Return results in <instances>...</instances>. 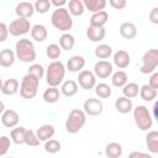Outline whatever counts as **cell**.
<instances>
[{
  "instance_id": "obj_1",
  "label": "cell",
  "mask_w": 158,
  "mask_h": 158,
  "mask_svg": "<svg viewBox=\"0 0 158 158\" xmlns=\"http://www.w3.org/2000/svg\"><path fill=\"white\" fill-rule=\"evenodd\" d=\"M44 75L47 84L49 86L57 88L63 83V79L65 77V65L60 60H53L48 64Z\"/></svg>"
},
{
  "instance_id": "obj_2",
  "label": "cell",
  "mask_w": 158,
  "mask_h": 158,
  "mask_svg": "<svg viewBox=\"0 0 158 158\" xmlns=\"http://www.w3.org/2000/svg\"><path fill=\"white\" fill-rule=\"evenodd\" d=\"M15 56L23 63H31L36 59V49L28 38H21L15 44Z\"/></svg>"
},
{
  "instance_id": "obj_3",
  "label": "cell",
  "mask_w": 158,
  "mask_h": 158,
  "mask_svg": "<svg viewBox=\"0 0 158 158\" xmlns=\"http://www.w3.org/2000/svg\"><path fill=\"white\" fill-rule=\"evenodd\" d=\"M51 22L52 25L62 31V32H67L72 28L73 26V20H72V16L68 12V10L65 7H60V9H56L53 12H52V16H51Z\"/></svg>"
},
{
  "instance_id": "obj_4",
  "label": "cell",
  "mask_w": 158,
  "mask_h": 158,
  "mask_svg": "<svg viewBox=\"0 0 158 158\" xmlns=\"http://www.w3.org/2000/svg\"><path fill=\"white\" fill-rule=\"evenodd\" d=\"M86 122V115L83 110L73 109L67 120H65V130L68 133H78Z\"/></svg>"
},
{
  "instance_id": "obj_5",
  "label": "cell",
  "mask_w": 158,
  "mask_h": 158,
  "mask_svg": "<svg viewBox=\"0 0 158 158\" xmlns=\"http://www.w3.org/2000/svg\"><path fill=\"white\" fill-rule=\"evenodd\" d=\"M133 120L141 131H148L153 125V116L143 105H138L133 109Z\"/></svg>"
},
{
  "instance_id": "obj_6",
  "label": "cell",
  "mask_w": 158,
  "mask_h": 158,
  "mask_svg": "<svg viewBox=\"0 0 158 158\" xmlns=\"http://www.w3.org/2000/svg\"><path fill=\"white\" fill-rule=\"evenodd\" d=\"M38 85H40V80L30 74H26L22 80H21V85H20V95L23 99H33L37 95L38 91Z\"/></svg>"
},
{
  "instance_id": "obj_7",
  "label": "cell",
  "mask_w": 158,
  "mask_h": 158,
  "mask_svg": "<svg viewBox=\"0 0 158 158\" xmlns=\"http://www.w3.org/2000/svg\"><path fill=\"white\" fill-rule=\"evenodd\" d=\"M158 67V51L156 48L148 49L142 56V65L139 72L142 74H152Z\"/></svg>"
},
{
  "instance_id": "obj_8",
  "label": "cell",
  "mask_w": 158,
  "mask_h": 158,
  "mask_svg": "<svg viewBox=\"0 0 158 158\" xmlns=\"http://www.w3.org/2000/svg\"><path fill=\"white\" fill-rule=\"evenodd\" d=\"M7 30H9V33H10L11 36H15V37L26 35V33L31 30L30 20L22 19V17H17L16 20H14V21L7 26Z\"/></svg>"
},
{
  "instance_id": "obj_9",
  "label": "cell",
  "mask_w": 158,
  "mask_h": 158,
  "mask_svg": "<svg viewBox=\"0 0 158 158\" xmlns=\"http://www.w3.org/2000/svg\"><path fill=\"white\" fill-rule=\"evenodd\" d=\"M78 84L81 89L84 90H91L95 88L96 85V77L94 75L93 72L83 69L81 72H79L78 75Z\"/></svg>"
},
{
  "instance_id": "obj_10",
  "label": "cell",
  "mask_w": 158,
  "mask_h": 158,
  "mask_svg": "<svg viewBox=\"0 0 158 158\" xmlns=\"http://www.w3.org/2000/svg\"><path fill=\"white\" fill-rule=\"evenodd\" d=\"M83 111L85 112V115L89 116H99L102 111H104V105L99 99L95 98H89L84 101L83 104Z\"/></svg>"
},
{
  "instance_id": "obj_11",
  "label": "cell",
  "mask_w": 158,
  "mask_h": 158,
  "mask_svg": "<svg viewBox=\"0 0 158 158\" xmlns=\"http://www.w3.org/2000/svg\"><path fill=\"white\" fill-rule=\"evenodd\" d=\"M114 72V67L112 63H110L109 60H99L95 63L94 65V75L101 79L109 78Z\"/></svg>"
},
{
  "instance_id": "obj_12",
  "label": "cell",
  "mask_w": 158,
  "mask_h": 158,
  "mask_svg": "<svg viewBox=\"0 0 158 158\" xmlns=\"http://www.w3.org/2000/svg\"><path fill=\"white\" fill-rule=\"evenodd\" d=\"M19 114L15 110H5L1 115V123L6 127V128H14L17 126L19 123Z\"/></svg>"
},
{
  "instance_id": "obj_13",
  "label": "cell",
  "mask_w": 158,
  "mask_h": 158,
  "mask_svg": "<svg viewBox=\"0 0 158 158\" xmlns=\"http://www.w3.org/2000/svg\"><path fill=\"white\" fill-rule=\"evenodd\" d=\"M15 12L19 17H22V19H27L31 17L33 14H35V7H33V4L32 2H28V1H22V2H19L15 7Z\"/></svg>"
},
{
  "instance_id": "obj_14",
  "label": "cell",
  "mask_w": 158,
  "mask_h": 158,
  "mask_svg": "<svg viewBox=\"0 0 158 158\" xmlns=\"http://www.w3.org/2000/svg\"><path fill=\"white\" fill-rule=\"evenodd\" d=\"M131 63V57L128 54V52L123 51V49H118L117 52L114 53V64L120 68V69H125L130 65Z\"/></svg>"
},
{
  "instance_id": "obj_15",
  "label": "cell",
  "mask_w": 158,
  "mask_h": 158,
  "mask_svg": "<svg viewBox=\"0 0 158 158\" xmlns=\"http://www.w3.org/2000/svg\"><path fill=\"white\" fill-rule=\"evenodd\" d=\"M84 65H85V58L83 56L77 54V56H73L68 59L65 69H68L72 73H77V72H81Z\"/></svg>"
},
{
  "instance_id": "obj_16",
  "label": "cell",
  "mask_w": 158,
  "mask_h": 158,
  "mask_svg": "<svg viewBox=\"0 0 158 158\" xmlns=\"http://www.w3.org/2000/svg\"><path fill=\"white\" fill-rule=\"evenodd\" d=\"M30 31H31L32 40H35L36 42H44L48 37V31H47V27L44 25L37 23V25L32 26Z\"/></svg>"
},
{
  "instance_id": "obj_17",
  "label": "cell",
  "mask_w": 158,
  "mask_h": 158,
  "mask_svg": "<svg viewBox=\"0 0 158 158\" xmlns=\"http://www.w3.org/2000/svg\"><path fill=\"white\" fill-rule=\"evenodd\" d=\"M19 88H20V83H19V80L15 79V78H10V79L2 81L1 93H2L4 95L11 96V95H15V94L19 91Z\"/></svg>"
},
{
  "instance_id": "obj_18",
  "label": "cell",
  "mask_w": 158,
  "mask_h": 158,
  "mask_svg": "<svg viewBox=\"0 0 158 158\" xmlns=\"http://www.w3.org/2000/svg\"><path fill=\"white\" fill-rule=\"evenodd\" d=\"M54 132H56L54 127L52 125L46 123V125H42L41 127L37 128L36 136H37V138H38L40 142H46V141L51 139L54 136Z\"/></svg>"
},
{
  "instance_id": "obj_19",
  "label": "cell",
  "mask_w": 158,
  "mask_h": 158,
  "mask_svg": "<svg viewBox=\"0 0 158 158\" xmlns=\"http://www.w3.org/2000/svg\"><path fill=\"white\" fill-rule=\"evenodd\" d=\"M118 31L121 37H123L125 40H132L137 36V28L132 22H122L120 25Z\"/></svg>"
},
{
  "instance_id": "obj_20",
  "label": "cell",
  "mask_w": 158,
  "mask_h": 158,
  "mask_svg": "<svg viewBox=\"0 0 158 158\" xmlns=\"http://www.w3.org/2000/svg\"><path fill=\"white\" fill-rule=\"evenodd\" d=\"M115 109L120 114H128L133 110V104L131 99H127L125 96H120L115 101Z\"/></svg>"
},
{
  "instance_id": "obj_21",
  "label": "cell",
  "mask_w": 158,
  "mask_h": 158,
  "mask_svg": "<svg viewBox=\"0 0 158 158\" xmlns=\"http://www.w3.org/2000/svg\"><path fill=\"white\" fill-rule=\"evenodd\" d=\"M106 35V31L104 27H93L89 26L86 28V37L89 38V41L91 42H100L104 40Z\"/></svg>"
},
{
  "instance_id": "obj_22",
  "label": "cell",
  "mask_w": 158,
  "mask_h": 158,
  "mask_svg": "<svg viewBox=\"0 0 158 158\" xmlns=\"http://www.w3.org/2000/svg\"><path fill=\"white\" fill-rule=\"evenodd\" d=\"M15 52L9 49V48H4L2 51H0V67L4 68H10L14 63H15Z\"/></svg>"
},
{
  "instance_id": "obj_23",
  "label": "cell",
  "mask_w": 158,
  "mask_h": 158,
  "mask_svg": "<svg viewBox=\"0 0 158 158\" xmlns=\"http://www.w3.org/2000/svg\"><path fill=\"white\" fill-rule=\"evenodd\" d=\"M109 20V14L102 10V11H99V12H95L91 15L90 17V25L89 26H93V27H104L106 25Z\"/></svg>"
},
{
  "instance_id": "obj_24",
  "label": "cell",
  "mask_w": 158,
  "mask_h": 158,
  "mask_svg": "<svg viewBox=\"0 0 158 158\" xmlns=\"http://www.w3.org/2000/svg\"><path fill=\"white\" fill-rule=\"evenodd\" d=\"M123 153V148L117 142H110L105 147V156L107 158H120Z\"/></svg>"
},
{
  "instance_id": "obj_25",
  "label": "cell",
  "mask_w": 158,
  "mask_h": 158,
  "mask_svg": "<svg viewBox=\"0 0 158 158\" xmlns=\"http://www.w3.org/2000/svg\"><path fill=\"white\" fill-rule=\"evenodd\" d=\"M60 93L67 96V98H72L78 93V83L75 80H65L60 85Z\"/></svg>"
},
{
  "instance_id": "obj_26",
  "label": "cell",
  "mask_w": 158,
  "mask_h": 158,
  "mask_svg": "<svg viewBox=\"0 0 158 158\" xmlns=\"http://www.w3.org/2000/svg\"><path fill=\"white\" fill-rule=\"evenodd\" d=\"M146 144L148 147V151L153 154L158 153V132L157 131H149L146 136Z\"/></svg>"
},
{
  "instance_id": "obj_27",
  "label": "cell",
  "mask_w": 158,
  "mask_h": 158,
  "mask_svg": "<svg viewBox=\"0 0 158 158\" xmlns=\"http://www.w3.org/2000/svg\"><path fill=\"white\" fill-rule=\"evenodd\" d=\"M83 4H84V7L86 10L95 14V12L102 11L107 2H106V0H84Z\"/></svg>"
},
{
  "instance_id": "obj_28",
  "label": "cell",
  "mask_w": 158,
  "mask_h": 158,
  "mask_svg": "<svg viewBox=\"0 0 158 158\" xmlns=\"http://www.w3.org/2000/svg\"><path fill=\"white\" fill-rule=\"evenodd\" d=\"M68 5V12L73 16H81L85 11L84 4L81 0H70L69 2H67Z\"/></svg>"
},
{
  "instance_id": "obj_29",
  "label": "cell",
  "mask_w": 158,
  "mask_h": 158,
  "mask_svg": "<svg viewBox=\"0 0 158 158\" xmlns=\"http://www.w3.org/2000/svg\"><path fill=\"white\" fill-rule=\"evenodd\" d=\"M59 90L57 88H53V86H49L48 89H46L43 91V95H42V99L47 102V104H54L59 100Z\"/></svg>"
},
{
  "instance_id": "obj_30",
  "label": "cell",
  "mask_w": 158,
  "mask_h": 158,
  "mask_svg": "<svg viewBox=\"0 0 158 158\" xmlns=\"http://www.w3.org/2000/svg\"><path fill=\"white\" fill-rule=\"evenodd\" d=\"M74 44H75V40H74L73 35L65 32L59 37V47H60V49L70 51V49H73Z\"/></svg>"
},
{
  "instance_id": "obj_31",
  "label": "cell",
  "mask_w": 158,
  "mask_h": 158,
  "mask_svg": "<svg viewBox=\"0 0 158 158\" xmlns=\"http://www.w3.org/2000/svg\"><path fill=\"white\" fill-rule=\"evenodd\" d=\"M139 93V86L137 83H126L123 86H122V94L125 98L127 99H133L138 95Z\"/></svg>"
},
{
  "instance_id": "obj_32",
  "label": "cell",
  "mask_w": 158,
  "mask_h": 158,
  "mask_svg": "<svg viewBox=\"0 0 158 158\" xmlns=\"http://www.w3.org/2000/svg\"><path fill=\"white\" fill-rule=\"evenodd\" d=\"M139 96H141V99L142 100H144V101H153L156 98H157V90H154V89H152L148 84H146V85H142L141 88H139Z\"/></svg>"
},
{
  "instance_id": "obj_33",
  "label": "cell",
  "mask_w": 158,
  "mask_h": 158,
  "mask_svg": "<svg viewBox=\"0 0 158 158\" xmlns=\"http://www.w3.org/2000/svg\"><path fill=\"white\" fill-rule=\"evenodd\" d=\"M25 133H26V128L22 126H16L11 130V141L15 144H22L23 139H25Z\"/></svg>"
},
{
  "instance_id": "obj_34",
  "label": "cell",
  "mask_w": 158,
  "mask_h": 158,
  "mask_svg": "<svg viewBox=\"0 0 158 158\" xmlns=\"http://www.w3.org/2000/svg\"><path fill=\"white\" fill-rule=\"evenodd\" d=\"M127 80H128V77L123 70H117L111 77V83L116 88H122L127 83Z\"/></svg>"
},
{
  "instance_id": "obj_35",
  "label": "cell",
  "mask_w": 158,
  "mask_h": 158,
  "mask_svg": "<svg viewBox=\"0 0 158 158\" xmlns=\"http://www.w3.org/2000/svg\"><path fill=\"white\" fill-rule=\"evenodd\" d=\"M111 54H112V48L109 44L101 43L95 48V56L99 59H107L111 57Z\"/></svg>"
},
{
  "instance_id": "obj_36",
  "label": "cell",
  "mask_w": 158,
  "mask_h": 158,
  "mask_svg": "<svg viewBox=\"0 0 158 158\" xmlns=\"http://www.w3.org/2000/svg\"><path fill=\"white\" fill-rule=\"evenodd\" d=\"M95 94L101 99H107L111 96L112 90H111L110 85H107L106 83H99L95 85Z\"/></svg>"
},
{
  "instance_id": "obj_37",
  "label": "cell",
  "mask_w": 158,
  "mask_h": 158,
  "mask_svg": "<svg viewBox=\"0 0 158 158\" xmlns=\"http://www.w3.org/2000/svg\"><path fill=\"white\" fill-rule=\"evenodd\" d=\"M62 54V49L59 47V44H56V43H51L46 47V56L49 58V59H58Z\"/></svg>"
},
{
  "instance_id": "obj_38",
  "label": "cell",
  "mask_w": 158,
  "mask_h": 158,
  "mask_svg": "<svg viewBox=\"0 0 158 158\" xmlns=\"http://www.w3.org/2000/svg\"><path fill=\"white\" fill-rule=\"evenodd\" d=\"M23 143L27 144V146H30V147H37L40 144V141H38V138L36 136V132L32 131V130H26Z\"/></svg>"
},
{
  "instance_id": "obj_39",
  "label": "cell",
  "mask_w": 158,
  "mask_h": 158,
  "mask_svg": "<svg viewBox=\"0 0 158 158\" xmlns=\"http://www.w3.org/2000/svg\"><path fill=\"white\" fill-rule=\"evenodd\" d=\"M60 148H62L60 142L57 141V139H53V138L46 141V143H44V151L47 153H52V154L53 153H58L60 151Z\"/></svg>"
},
{
  "instance_id": "obj_40",
  "label": "cell",
  "mask_w": 158,
  "mask_h": 158,
  "mask_svg": "<svg viewBox=\"0 0 158 158\" xmlns=\"http://www.w3.org/2000/svg\"><path fill=\"white\" fill-rule=\"evenodd\" d=\"M27 74H30V75H32V77H35L40 80L44 75V68L41 64H32V65H30Z\"/></svg>"
},
{
  "instance_id": "obj_41",
  "label": "cell",
  "mask_w": 158,
  "mask_h": 158,
  "mask_svg": "<svg viewBox=\"0 0 158 158\" xmlns=\"http://www.w3.org/2000/svg\"><path fill=\"white\" fill-rule=\"evenodd\" d=\"M35 11H37L38 14H46L49 7H51V1L49 0H37L33 4Z\"/></svg>"
},
{
  "instance_id": "obj_42",
  "label": "cell",
  "mask_w": 158,
  "mask_h": 158,
  "mask_svg": "<svg viewBox=\"0 0 158 158\" xmlns=\"http://www.w3.org/2000/svg\"><path fill=\"white\" fill-rule=\"evenodd\" d=\"M11 141L7 136H1L0 137V156H5L10 148Z\"/></svg>"
},
{
  "instance_id": "obj_43",
  "label": "cell",
  "mask_w": 158,
  "mask_h": 158,
  "mask_svg": "<svg viewBox=\"0 0 158 158\" xmlns=\"http://www.w3.org/2000/svg\"><path fill=\"white\" fill-rule=\"evenodd\" d=\"M109 4H110L114 9H116V10H122V9H125L126 5H127L126 0H109Z\"/></svg>"
},
{
  "instance_id": "obj_44",
  "label": "cell",
  "mask_w": 158,
  "mask_h": 158,
  "mask_svg": "<svg viewBox=\"0 0 158 158\" xmlns=\"http://www.w3.org/2000/svg\"><path fill=\"white\" fill-rule=\"evenodd\" d=\"M7 36H9L7 26H6L4 22H0V42L6 41V40H7Z\"/></svg>"
},
{
  "instance_id": "obj_45",
  "label": "cell",
  "mask_w": 158,
  "mask_h": 158,
  "mask_svg": "<svg viewBox=\"0 0 158 158\" xmlns=\"http://www.w3.org/2000/svg\"><path fill=\"white\" fill-rule=\"evenodd\" d=\"M148 85H149L152 89L158 90V73H157V72H153V73H152V75H151V78H149Z\"/></svg>"
},
{
  "instance_id": "obj_46",
  "label": "cell",
  "mask_w": 158,
  "mask_h": 158,
  "mask_svg": "<svg viewBox=\"0 0 158 158\" xmlns=\"http://www.w3.org/2000/svg\"><path fill=\"white\" fill-rule=\"evenodd\" d=\"M128 158H153L151 154L148 153H143V152H137V151H133L128 154Z\"/></svg>"
},
{
  "instance_id": "obj_47",
  "label": "cell",
  "mask_w": 158,
  "mask_h": 158,
  "mask_svg": "<svg viewBox=\"0 0 158 158\" xmlns=\"http://www.w3.org/2000/svg\"><path fill=\"white\" fill-rule=\"evenodd\" d=\"M149 20L152 23H158V7L154 6L149 12Z\"/></svg>"
},
{
  "instance_id": "obj_48",
  "label": "cell",
  "mask_w": 158,
  "mask_h": 158,
  "mask_svg": "<svg viewBox=\"0 0 158 158\" xmlns=\"http://www.w3.org/2000/svg\"><path fill=\"white\" fill-rule=\"evenodd\" d=\"M51 5H54L57 9H60V7H64V5H67V1L65 0H52L51 1Z\"/></svg>"
},
{
  "instance_id": "obj_49",
  "label": "cell",
  "mask_w": 158,
  "mask_h": 158,
  "mask_svg": "<svg viewBox=\"0 0 158 158\" xmlns=\"http://www.w3.org/2000/svg\"><path fill=\"white\" fill-rule=\"evenodd\" d=\"M5 111V104L0 100V115H2V112Z\"/></svg>"
},
{
  "instance_id": "obj_50",
  "label": "cell",
  "mask_w": 158,
  "mask_h": 158,
  "mask_svg": "<svg viewBox=\"0 0 158 158\" xmlns=\"http://www.w3.org/2000/svg\"><path fill=\"white\" fill-rule=\"evenodd\" d=\"M157 107H158V104L156 102V104H154V106H153V111H154V115H153V116H154L156 118L158 117V114H157Z\"/></svg>"
},
{
  "instance_id": "obj_51",
  "label": "cell",
  "mask_w": 158,
  "mask_h": 158,
  "mask_svg": "<svg viewBox=\"0 0 158 158\" xmlns=\"http://www.w3.org/2000/svg\"><path fill=\"white\" fill-rule=\"evenodd\" d=\"M1 86H2V80H1V78H0V91H1Z\"/></svg>"
},
{
  "instance_id": "obj_52",
  "label": "cell",
  "mask_w": 158,
  "mask_h": 158,
  "mask_svg": "<svg viewBox=\"0 0 158 158\" xmlns=\"http://www.w3.org/2000/svg\"><path fill=\"white\" fill-rule=\"evenodd\" d=\"M5 158H14V157H5Z\"/></svg>"
}]
</instances>
